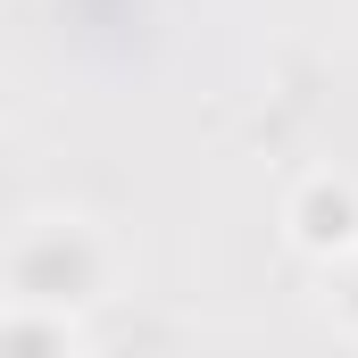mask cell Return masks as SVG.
I'll return each mask as SVG.
<instances>
[{"label": "cell", "mask_w": 358, "mask_h": 358, "mask_svg": "<svg viewBox=\"0 0 358 358\" xmlns=\"http://www.w3.org/2000/svg\"><path fill=\"white\" fill-rule=\"evenodd\" d=\"M34 242L50 250V267H42L34 250H17V292H25V300H84L92 275H100V242H92L76 217H42Z\"/></svg>", "instance_id": "6da1fadb"}]
</instances>
